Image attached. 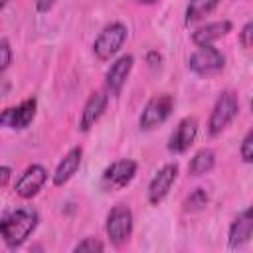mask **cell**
<instances>
[{"label": "cell", "instance_id": "cell-1", "mask_svg": "<svg viewBox=\"0 0 253 253\" xmlns=\"http://www.w3.org/2000/svg\"><path fill=\"white\" fill-rule=\"evenodd\" d=\"M38 211L32 206L10 208L0 215V237L8 247H20L36 229Z\"/></svg>", "mask_w": 253, "mask_h": 253}, {"label": "cell", "instance_id": "cell-2", "mask_svg": "<svg viewBox=\"0 0 253 253\" xmlns=\"http://www.w3.org/2000/svg\"><path fill=\"white\" fill-rule=\"evenodd\" d=\"M237 111H239V99L233 91H223L215 105H213V111H211V117H210V134H219L223 128H227V125L237 117Z\"/></svg>", "mask_w": 253, "mask_h": 253}, {"label": "cell", "instance_id": "cell-3", "mask_svg": "<svg viewBox=\"0 0 253 253\" xmlns=\"http://www.w3.org/2000/svg\"><path fill=\"white\" fill-rule=\"evenodd\" d=\"M174 111V97L168 93L154 95L142 109V115L138 119V125L142 130H152L158 125H162Z\"/></svg>", "mask_w": 253, "mask_h": 253}, {"label": "cell", "instance_id": "cell-4", "mask_svg": "<svg viewBox=\"0 0 253 253\" xmlns=\"http://www.w3.org/2000/svg\"><path fill=\"white\" fill-rule=\"evenodd\" d=\"M107 235L113 245L121 247L132 233V211L125 204H117L107 215Z\"/></svg>", "mask_w": 253, "mask_h": 253}, {"label": "cell", "instance_id": "cell-5", "mask_svg": "<svg viewBox=\"0 0 253 253\" xmlns=\"http://www.w3.org/2000/svg\"><path fill=\"white\" fill-rule=\"evenodd\" d=\"M125 40H126V26L121 22H113L107 28H103V32L95 38L93 51L99 59H109L123 47Z\"/></svg>", "mask_w": 253, "mask_h": 253}, {"label": "cell", "instance_id": "cell-6", "mask_svg": "<svg viewBox=\"0 0 253 253\" xmlns=\"http://www.w3.org/2000/svg\"><path fill=\"white\" fill-rule=\"evenodd\" d=\"M136 174V162L123 158V160H115L111 166L105 168L103 176H101V188L105 192H115V190H123L126 184H130V180Z\"/></svg>", "mask_w": 253, "mask_h": 253}, {"label": "cell", "instance_id": "cell-7", "mask_svg": "<svg viewBox=\"0 0 253 253\" xmlns=\"http://www.w3.org/2000/svg\"><path fill=\"white\" fill-rule=\"evenodd\" d=\"M223 65H225V57L211 43L210 45H198V49L188 59V67L198 75L217 73L223 69Z\"/></svg>", "mask_w": 253, "mask_h": 253}, {"label": "cell", "instance_id": "cell-8", "mask_svg": "<svg viewBox=\"0 0 253 253\" xmlns=\"http://www.w3.org/2000/svg\"><path fill=\"white\" fill-rule=\"evenodd\" d=\"M36 109H38V101L34 97L22 101L18 107H8L0 113V126L22 130V128L30 126V123L34 121Z\"/></svg>", "mask_w": 253, "mask_h": 253}, {"label": "cell", "instance_id": "cell-9", "mask_svg": "<svg viewBox=\"0 0 253 253\" xmlns=\"http://www.w3.org/2000/svg\"><path fill=\"white\" fill-rule=\"evenodd\" d=\"M176 176H178V166L176 164H166L156 172V176L150 180V186H148V202L152 206H158L168 196Z\"/></svg>", "mask_w": 253, "mask_h": 253}, {"label": "cell", "instance_id": "cell-10", "mask_svg": "<svg viewBox=\"0 0 253 253\" xmlns=\"http://www.w3.org/2000/svg\"><path fill=\"white\" fill-rule=\"evenodd\" d=\"M198 134V119L196 117H186L178 123L176 130L170 134V140H168V150L170 152H176V154H182L186 152L194 138Z\"/></svg>", "mask_w": 253, "mask_h": 253}, {"label": "cell", "instance_id": "cell-11", "mask_svg": "<svg viewBox=\"0 0 253 253\" xmlns=\"http://www.w3.org/2000/svg\"><path fill=\"white\" fill-rule=\"evenodd\" d=\"M45 180H47L45 168L40 166V164H32L30 168L24 170V174H22L20 180L16 182V188H14V190H16V194H18L20 198L28 200V198H34V196L42 190V186L45 184Z\"/></svg>", "mask_w": 253, "mask_h": 253}, {"label": "cell", "instance_id": "cell-12", "mask_svg": "<svg viewBox=\"0 0 253 253\" xmlns=\"http://www.w3.org/2000/svg\"><path fill=\"white\" fill-rule=\"evenodd\" d=\"M132 55H121L115 63H111V67L107 69L105 81H107V89L111 91V95H119L130 69H132Z\"/></svg>", "mask_w": 253, "mask_h": 253}, {"label": "cell", "instance_id": "cell-13", "mask_svg": "<svg viewBox=\"0 0 253 253\" xmlns=\"http://www.w3.org/2000/svg\"><path fill=\"white\" fill-rule=\"evenodd\" d=\"M107 101L109 97L103 93V91H95L91 93V97L87 99L85 107H83V113H81V121H79V128L83 132H87L103 115L105 107H107Z\"/></svg>", "mask_w": 253, "mask_h": 253}, {"label": "cell", "instance_id": "cell-14", "mask_svg": "<svg viewBox=\"0 0 253 253\" xmlns=\"http://www.w3.org/2000/svg\"><path fill=\"white\" fill-rule=\"evenodd\" d=\"M253 233V219H251V210H243L231 223L229 227V245L231 247H241L251 239Z\"/></svg>", "mask_w": 253, "mask_h": 253}, {"label": "cell", "instance_id": "cell-15", "mask_svg": "<svg viewBox=\"0 0 253 253\" xmlns=\"http://www.w3.org/2000/svg\"><path fill=\"white\" fill-rule=\"evenodd\" d=\"M81 156H83L81 146L71 148V150L63 156V160L57 164L55 174H53V184H55V186H63L65 182H69V180L73 178V174L77 172V168H79V164H81Z\"/></svg>", "mask_w": 253, "mask_h": 253}, {"label": "cell", "instance_id": "cell-16", "mask_svg": "<svg viewBox=\"0 0 253 253\" xmlns=\"http://www.w3.org/2000/svg\"><path fill=\"white\" fill-rule=\"evenodd\" d=\"M231 32V22L229 20H219V22H211V24H206L202 28H198L194 34H192V42L196 45H210L211 42L223 38L225 34Z\"/></svg>", "mask_w": 253, "mask_h": 253}, {"label": "cell", "instance_id": "cell-17", "mask_svg": "<svg viewBox=\"0 0 253 253\" xmlns=\"http://www.w3.org/2000/svg\"><path fill=\"white\" fill-rule=\"evenodd\" d=\"M213 164H215V154H213V150L202 148V150H198V152L194 154V158L190 160L188 172H190L192 176H202V174L210 172V170L213 168Z\"/></svg>", "mask_w": 253, "mask_h": 253}, {"label": "cell", "instance_id": "cell-18", "mask_svg": "<svg viewBox=\"0 0 253 253\" xmlns=\"http://www.w3.org/2000/svg\"><path fill=\"white\" fill-rule=\"evenodd\" d=\"M219 0H190L188 8H186V24L198 22L204 16H208L210 12H213V8L217 6Z\"/></svg>", "mask_w": 253, "mask_h": 253}, {"label": "cell", "instance_id": "cell-19", "mask_svg": "<svg viewBox=\"0 0 253 253\" xmlns=\"http://www.w3.org/2000/svg\"><path fill=\"white\" fill-rule=\"evenodd\" d=\"M208 204V192L204 188H196L186 200H184V210L186 211H200Z\"/></svg>", "mask_w": 253, "mask_h": 253}, {"label": "cell", "instance_id": "cell-20", "mask_svg": "<svg viewBox=\"0 0 253 253\" xmlns=\"http://www.w3.org/2000/svg\"><path fill=\"white\" fill-rule=\"evenodd\" d=\"M105 249V245L99 241V239H95V237H87V239H83V241H79L75 247H73V251H81V253H85V251H89V253H95V251H103Z\"/></svg>", "mask_w": 253, "mask_h": 253}, {"label": "cell", "instance_id": "cell-21", "mask_svg": "<svg viewBox=\"0 0 253 253\" xmlns=\"http://www.w3.org/2000/svg\"><path fill=\"white\" fill-rule=\"evenodd\" d=\"M241 158H243V162H251L253 160V130H247V134H245V138H243V142H241Z\"/></svg>", "mask_w": 253, "mask_h": 253}, {"label": "cell", "instance_id": "cell-22", "mask_svg": "<svg viewBox=\"0 0 253 253\" xmlns=\"http://www.w3.org/2000/svg\"><path fill=\"white\" fill-rule=\"evenodd\" d=\"M12 61V49H10V43L8 42H0V73L10 65Z\"/></svg>", "mask_w": 253, "mask_h": 253}, {"label": "cell", "instance_id": "cell-23", "mask_svg": "<svg viewBox=\"0 0 253 253\" xmlns=\"http://www.w3.org/2000/svg\"><path fill=\"white\" fill-rule=\"evenodd\" d=\"M251 36H253V24H251V22H247V24L243 26V30H241V36H239L241 45H243L245 49H249V47H251Z\"/></svg>", "mask_w": 253, "mask_h": 253}, {"label": "cell", "instance_id": "cell-24", "mask_svg": "<svg viewBox=\"0 0 253 253\" xmlns=\"http://www.w3.org/2000/svg\"><path fill=\"white\" fill-rule=\"evenodd\" d=\"M10 174H12V170L8 166H0V186H6L8 184Z\"/></svg>", "mask_w": 253, "mask_h": 253}, {"label": "cell", "instance_id": "cell-25", "mask_svg": "<svg viewBox=\"0 0 253 253\" xmlns=\"http://www.w3.org/2000/svg\"><path fill=\"white\" fill-rule=\"evenodd\" d=\"M49 6H51V0H47V8H49ZM38 8L43 12V10H45V2H40V4H38Z\"/></svg>", "mask_w": 253, "mask_h": 253}, {"label": "cell", "instance_id": "cell-26", "mask_svg": "<svg viewBox=\"0 0 253 253\" xmlns=\"http://www.w3.org/2000/svg\"><path fill=\"white\" fill-rule=\"evenodd\" d=\"M6 91H8V83H4V85H0V97H2V95H4Z\"/></svg>", "mask_w": 253, "mask_h": 253}, {"label": "cell", "instance_id": "cell-27", "mask_svg": "<svg viewBox=\"0 0 253 253\" xmlns=\"http://www.w3.org/2000/svg\"><path fill=\"white\" fill-rule=\"evenodd\" d=\"M136 2H142V4H152V2H156V0H136Z\"/></svg>", "mask_w": 253, "mask_h": 253}, {"label": "cell", "instance_id": "cell-28", "mask_svg": "<svg viewBox=\"0 0 253 253\" xmlns=\"http://www.w3.org/2000/svg\"><path fill=\"white\" fill-rule=\"evenodd\" d=\"M4 4H6V0H0V8H2V6H4Z\"/></svg>", "mask_w": 253, "mask_h": 253}]
</instances>
